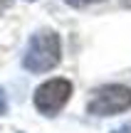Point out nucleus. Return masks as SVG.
I'll return each mask as SVG.
<instances>
[{
  "mask_svg": "<svg viewBox=\"0 0 131 133\" xmlns=\"http://www.w3.org/2000/svg\"><path fill=\"white\" fill-rule=\"evenodd\" d=\"M121 5L124 8H131V0H121Z\"/></svg>",
  "mask_w": 131,
  "mask_h": 133,
  "instance_id": "obj_8",
  "label": "nucleus"
},
{
  "mask_svg": "<svg viewBox=\"0 0 131 133\" xmlns=\"http://www.w3.org/2000/svg\"><path fill=\"white\" fill-rule=\"evenodd\" d=\"M111 133H131V121H129V123H124V126H119V128H114Z\"/></svg>",
  "mask_w": 131,
  "mask_h": 133,
  "instance_id": "obj_6",
  "label": "nucleus"
},
{
  "mask_svg": "<svg viewBox=\"0 0 131 133\" xmlns=\"http://www.w3.org/2000/svg\"><path fill=\"white\" fill-rule=\"evenodd\" d=\"M64 3H67L69 8H89V5L102 3V0H64Z\"/></svg>",
  "mask_w": 131,
  "mask_h": 133,
  "instance_id": "obj_4",
  "label": "nucleus"
},
{
  "mask_svg": "<svg viewBox=\"0 0 131 133\" xmlns=\"http://www.w3.org/2000/svg\"><path fill=\"white\" fill-rule=\"evenodd\" d=\"M5 114H8V96H5L3 86H0V116H5Z\"/></svg>",
  "mask_w": 131,
  "mask_h": 133,
  "instance_id": "obj_5",
  "label": "nucleus"
},
{
  "mask_svg": "<svg viewBox=\"0 0 131 133\" xmlns=\"http://www.w3.org/2000/svg\"><path fill=\"white\" fill-rule=\"evenodd\" d=\"M62 59V42H59V35L54 30H37V32L30 37L27 47L22 54V66L32 74H42L49 71L59 64Z\"/></svg>",
  "mask_w": 131,
  "mask_h": 133,
  "instance_id": "obj_1",
  "label": "nucleus"
},
{
  "mask_svg": "<svg viewBox=\"0 0 131 133\" xmlns=\"http://www.w3.org/2000/svg\"><path fill=\"white\" fill-rule=\"evenodd\" d=\"M69 96H72V81L57 76V79H49V81H45V84H40L37 89H35L32 101H35V109H37L40 114L57 116L59 111L64 109V104L69 101Z\"/></svg>",
  "mask_w": 131,
  "mask_h": 133,
  "instance_id": "obj_3",
  "label": "nucleus"
},
{
  "mask_svg": "<svg viewBox=\"0 0 131 133\" xmlns=\"http://www.w3.org/2000/svg\"><path fill=\"white\" fill-rule=\"evenodd\" d=\"M10 5H13V0H0V15H3L5 10L10 8Z\"/></svg>",
  "mask_w": 131,
  "mask_h": 133,
  "instance_id": "obj_7",
  "label": "nucleus"
},
{
  "mask_svg": "<svg viewBox=\"0 0 131 133\" xmlns=\"http://www.w3.org/2000/svg\"><path fill=\"white\" fill-rule=\"evenodd\" d=\"M131 109V89L124 84H107L94 89L87 111L92 116H116Z\"/></svg>",
  "mask_w": 131,
  "mask_h": 133,
  "instance_id": "obj_2",
  "label": "nucleus"
},
{
  "mask_svg": "<svg viewBox=\"0 0 131 133\" xmlns=\"http://www.w3.org/2000/svg\"><path fill=\"white\" fill-rule=\"evenodd\" d=\"M27 3H35V0H27Z\"/></svg>",
  "mask_w": 131,
  "mask_h": 133,
  "instance_id": "obj_9",
  "label": "nucleus"
}]
</instances>
